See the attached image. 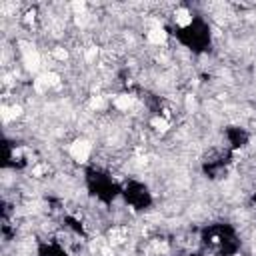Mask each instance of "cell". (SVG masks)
<instances>
[{
  "label": "cell",
  "mask_w": 256,
  "mask_h": 256,
  "mask_svg": "<svg viewBox=\"0 0 256 256\" xmlns=\"http://www.w3.org/2000/svg\"><path fill=\"white\" fill-rule=\"evenodd\" d=\"M172 20H174V24H176L178 28H188V26H192V22H194V14L190 12V8L178 4V8L172 12Z\"/></svg>",
  "instance_id": "6da1fadb"
}]
</instances>
